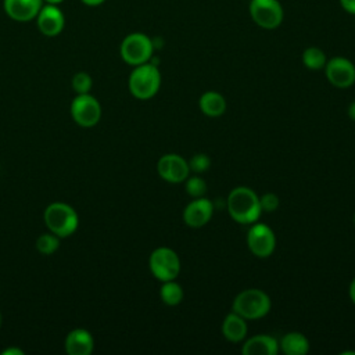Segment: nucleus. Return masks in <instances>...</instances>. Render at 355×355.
Instances as JSON below:
<instances>
[{
	"label": "nucleus",
	"mask_w": 355,
	"mask_h": 355,
	"mask_svg": "<svg viewBox=\"0 0 355 355\" xmlns=\"http://www.w3.org/2000/svg\"><path fill=\"white\" fill-rule=\"evenodd\" d=\"M243 355H277L279 341L269 334L250 337L241 348Z\"/></svg>",
	"instance_id": "2eb2a0df"
},
{
	"label": "nucleus",
	"mask_w": 355,
	"mask_h": 355,
	"mask_svg": "<svg viewBox=\"0 0 355 355\" xmlns=\"http://www.w3.org/2000/svg\"><path fill=\"white\" fill-rule=\"evenodd\" d=\"M251 19L262 29H276L284 19V10L279 0H250Z\"/></svg>",
	"instance_id": "0eeeda50"
},
{
	"label": "nucleus",
	"mask_w": 355,
	"mask_h": 355,
	"mask_svg": "<svg viewBox=\"0 0 355 355\" xmlns=\"http://www.w3.org/2000/svg\"><path fill=\"white\" fill-rule=\"evenodd\" d=\"M43 0H3V8L8 18L17 22H29L36 19Z\"/></svg>",
	"instance_id": "4468645a"
},
{
	"label": "nucleus",
	"mask_w": 355,
	"mask_h": 355,
	"mask_svg": "<svg viewBox=\"0 0 355 355\" xmlns=\"http://www.w3.org/2000/svg\"><path fill=\"white\" fill-rule=\"evenodd\" d=\"M259 204H261L262 212H275L279 208L280 201L275 193H265L259 198Z\"/></svg>",
	"instance_id": "a878e982"
},
{
	"label": "nucleus",
	"mask_w": 355,
	"mask_h": 355,
	"mask_svg": "<svg viewBox=\"0 0 355 355\" xmlns=\"http://www.w3.org/2000/svg\"><path fill=\"white\" fill-rule=\"evenodd\" d=\"M187 162H189L190 172H194V173H202V172L208 171L211 166V159L204 153L194 154Z\"/></svg>",
	"instance_id": "b1692460"
},
{
	"label": "nucleus",
	"mask_w": 355,
	"mask_h": 355,
	"mask_svg": "<svg viewBox=\"0 0 355 355\" xmlns=\"http://www.w3.org/2000/svg\"><path fill=\"white\" fill-rule=\"evenodd\" d=\"M128 86L130 93L139 100H148L157 94L161 86V73L151 61L136 65L129 75Z\"/></svg>",
	"instance_id": "f03ea898"
},
{
	"label": "nucleus",
	"mask_w": 355,
	"mask_h": 355,
	"mask_svg": "<svg viewBox=\"0 0 355 355\" xmlns=\"http://www.w3.org/2000/svg\"><path fill=\"white\" fill-rule=\"evenodd\" d=\"M157 172L165 182L182 183L189 178V162L179 154H165L157 162Z\"/></svg>",
	"instance_id": "9b49d317"
},
{
	"label": "nucleus",
	"mask_w": 355,
	"mask_h": 355,
	"mask_svg": "<svg viewBox=\"0 0 355 355\" xmlns=\"http://www.w3.org/2000/svg\"><path fill=\"white\" fill-rule=\"evenodd\" d=\"M340 4L348 14L355 15V0H340Z\"/></svg>",
	"instance_id": "bb28decb"
},
{
	"label": "nucleus",
	"mask_w": 355,
	"mask_h": 355,
	"mask_svg": "<svg viewBox=\"0 0 355 355\" xmlns=\"http://www.w3.org/2000/svg\"><path fill=\"white\" fill-rule=\"evenodd\" d=\"M36 24L39 31L49 37L57 36L65 26V17L61 8L55 4H43L37 17Z\"/></svg>",
	"instance_id": "f8f14e48"
},
{
	"label": "nucleus",
	"mask_w": 355,
	"mask_h": 355,
	"mask_svg": "<svg viewBox=\"0 0 355 355\" xmlns=\"http://www.w3.org/2000/svg\"><path fill=\"white\" fill-rule=\"evenodd\" d=\"M148 266L158 280H175L180 273V258L172 248L158 247L151 252Z\"/></svg>",
	"instance_id": "423d86ee"
},
{
	"label": "nucleus",
	"mask_w": 355,
	"mask_h": 355,
	"mask_svg": "<svg viewBox=\"0 0 355 355\" xmlns=\"http://www.w3.org/2000/svg\"><path fill=\"white\" fill-rule=\"evenodd\" d=\"M184 189L190 197L200 198L207 193V182L200 176H189L184 180Z\"/></svg>",
	"instance_id": "4be33fe9"
},
{
	"label": "nucleus",
	"mask_w": 355,
	"mask_h": 355,
	"mask_svg": "<svg viewBox=\"0 0 355 355\" xmlns=\"http://www.w3.org/2000/svg\"><path fill=\"white\" fill-rule=\"evenodd\" d=\"M212 214L214 204L208 198H193V201H190L183 209V222L194 229L202 227L211 220Z\"/></svg>",
	"instance_id": "ddd939ff"
},
{
	"label": "nucleus",
	"mask_w": 355,
	"mask_h": 355,
	"mask_svg": "<svg viewBox=\"0 0 355 355\" xmlns=\"http://www.w3.org/2000/svg\"><path fill=\"white\" fill-rule=\"evenodd\" d=\"M247 322L244 318L237 315L236 312H230L222 322V334L226 340L232 343H240L247 336Z\"/></svg>",
	"instance_id": "f3484780"
},
{
	"label": "nucleus",
	"mask_w": 355,
	"mask_h": 355,
	"mask_svg": "<svg viewBox=\"0 0 355 355\" xmlns=\"http://www.w3.org/2000/svg\"><path fill=\"white\" fill-rule=\"evenodd\" d=\"M80 1L89 7H97V6H101L105 0H80Z\"/></svg>",
	"instance_id": "cd10ccee"
},
{
	"label": "nucleus",
	"mask_w": 355,
	"mask_h": 355,
	"mask_svg": "<svg viewBox=\"0 0 355 355\" xmlns=\"http://www.w3.org/2000/svg\"><path fill=\"white\" fill-rule=\"evenodd\" d=\"M60 245L58 241V236H55L54 233H44L42 236H39V239L36 240V248L39 250V252L44 254V255H50L53 254Z\"/></svg>",
	"instance_id": "5701e85b"
},
{
	"label": "nucleus",
	"mask_w": 355,
	"mask_h": 355,
	"mask_svg": "<svg viewBox=\"0 0 355 355\" xmlns=\"http://www.w3.org/2000/svg\"><path fill=\"white\" fill-rule=\"evenodd\" d=\"M347 114H348V116L355 122V101H352V103L348 105Z\"/></svg>",
	"instance_id": "c85d7f7f"
},
{
	"label": "nucleus",
	"mask_w": 355,
	"mask_h": 355,
	"mask_svg": "<svg viewBox=\"0 0 355 355\" xmlns=\"http://www.w3.org/2000/svg\"><path fill=\"white\" fill-rule=\"evenodd\" d=\"M71 114L78 125L90 128L100 121L101 107L100 103L89 93L78 94L71 104Z\"/></svg>",
	"instance_id": "1a4fd4ad"
},
{
	"label": "nucleus",
	"mask_w": 355,
	"mask_h": 355,
	"mask_svg": "<svg viewBox=\"0 0 355 355\" xmlns=\"http://www.w3.org/2000/svg\"><path fill=\"white\" fill-rule=\"evenodd\" d=\"M226 207L232 219L241 225H251L257 222L262 214L259 197L252 189L245 186L234 187L229 193Z\"/></svg>",
	"instance_id": "f257e3e1"
},
{
	"label": "nucleus",
	"mask_w": 355,
	"mask_h": 355,
	"mask_svg": "<svg viewBox=\"0 0 355 355\" xmlns=\"http://www.w3.org/2000/svg\"><path fill=\"white\" fill-rule=\"evenodd\" d=\"M162 283L164 284L159 290L161 301L165 305H169V306L179 305L183 301V297H184L182 286L179 283H176L175 280H168V282H162Z\"/></svg>",
	"instance_id": "aec40b11"
},
{
	"label": "nucleus",
	"mask_w": 355,
	"mask_h": 355,
	"mask_svg": "<svg viewBox=\"0 0 355 355\" xmlns=\"http://www.w3.org/2000/svg\"><path fill=\"white\" fill-rule=\"evenodd\" d=\"M327 80L338 89H347L355 83V65L345 57H333L324 65Z\"/></svg>",
	"instance_id": "9d476101"
},
{
	"label": "nucleus",
	"mask_w": 355,
	"mask_h": 355,
	"mask_svg": "<svg viewBox=\"0 0 355 355\" xmlns=\"http://www.w3.org/2000/svg\"><path fill=\"white\" fill-rule=\"evenodd\" d=\"M301 60H302V64L311 69V71H319V69H323L326 62H327V57L324 54V51L316 46H311V47H306L304 51H302V55H301Z\"/></svg>",
	"instance_id": "412c9836"
},
{
	"label": "nucleus",
	"mask_w": 355,
	"mask_h": 355,
	"mask_svg": "<svg viewBox=\"0 0 355 355\" xmlns=\"http://www.w3.org/2000/svg\"><path fill=\"white\" fill-rule=\"evenodd\" d=\"M64 0H43V3L44 4H55V6H58V4H61Z\"/></svg>",
	"instance_id": "2f4dec72"
},
{
	"label": "nucleus",
	"mask_w": 355,
	"mask_h": 355,
	"mask_svg": "<svg viewBox=\"0 0 355 355\" xmlns=\"http://www.w3.org/2000/svg\"><path fill=\"white\" fill-rule=\"evenodd\" d=\"M44 222L51 233L58 237H67L76 230L79 219L68 204L53 202L44 211Z\"/></svg>",
	"instance_id": "39448f33"
},
{
	"label": "nucleus",
	"mask_w": 355,
	"mask_h": 355,
	"mask_svg": "<svg viewBox=\"0 0 355 355\" xmlns=\"http://www.w3.org/2000/svg\"><path fill=\"white\" fill-rule=\"evenodd\" d=\"M279 351L286 355H305L309 352V341L300 331H288L282 337Z\"/></svg>",
	"instance_id": "a211bd4d"
},
{
	"label": "nucleus",
	"mask_w": 355,
	"mask_h": 355,
	"mask_svg": "<svg viewBox=\"0 0 355 355\" xmlns=\"http://www.w3.org/2000/svg\"><path fill=\"white\" fill-rule=\"evenodd\" d=\"M270 306V298L265 291L259 288H245L234 297L232 311L245 320H255L266 316Z\"/></svg>",
	"instance_id": "7ed1b4c3"
},
{
	"label": "nucleus",
	"mask_w": 355,
	"mask_h": 355,
	"mask_svg": "<svg viewBox=\"0 0 355 355\" xmlns=\"http://www.w3.org/2000/svg\"><path fill=\"white\" fill-rule=\"evenodd\" d=\"M93 345V337L85 329H75L65 338V351L69 355H89Z\"/></svg>",
	"instance_id": "dca6fc26"
},
{
	"label": "nucleus",
	"mask_w": 355,
	"mask_h": 355,
	"mask_svg": "<svg viewBox=\"0 0 355 355\" xmlns=\"http://www.w3.org/2000/svg\"><path fill=\"white\" fill-rule=\"evenodd\" d=\"M0 327H1V313H0Z\"/></svg>",
	"instance_id": "473e14b6"
},
{
	"label": "nucleus",
	"mask_w": 355,
	"mask_h": 355,
	"mask_svg": "<svg viewBox=\"0 0 355 355\" xmlns=\"http://www.w3.org/2000/svg\"><path fill=\"white\" fill-rule=\"evenodd\" d=\"M72 87L78 94H86L92 89V78L86 72H78L72 78Z\"/></svg>",
	"instance_id": "393cba45"
},
{
	"label": "nucleus",
	"mask_w": 355,
	"mask_h": 355,
	"mask_svg": "<svg viewBox=\"0 0 355 355\" xmlns=\"http://www.w3.org/2000/svg\"><path fill=\"white\" fill-rule=\"evenodd\" d=\"M349 298L355 304V277L352 279V282L349 284Z\"/></svg>",
	"instance_id": "7c9ffc66"
},
{
	"label": "nucleus",
	"mask_w": 355,
	"mask_h": 355,
	"mask_svg": "<svg viewBox=\"0 0 355 355\" xmlns=\"http://www.w3.org/2000/svg\"><path fill=\"white\" fill-rule=\"evenodd\" d=\"M354 222H355V215H354Z\"/></svg>",
	"instance_id": "72a5a7b5"
},
{
	"label": "nucleus",
	"mask_w": 355,
	"mask_h": 355,
	"mask_svg": "<svg viewBox=\"0 0 355 355\" xmlns=\"http://www.w3.org/2000/svg\"><path fill=\"white\" fill-rule=\"evenodd\" d=\"M10 354H15V355H24V351H22V349H18V348H8V349L3 351V355H10Z\"/></svg>",
	"instance_id": "c756f323"
},
{
	"label": "nucleus",
	"mask_w": 355,
	"mask_h": 355,
	"mask_svg": "<svg viewBox=\"0 0 355 355\" xmlns=\"http://www.w3.org/2000/svg\"><path fill=\"white\" fill-rule=\"evenodd\" d=\"M200 110L204 115L216 118L225 114L226 111V100L225 97L218 92H205L201 94L198 101Z\"/></svg>",
	"instance_id": "6ab92c4d"
},
{
	"label": "nucleus",
	"mask_w": 355,
	"mask_h": 355,
	"mask_svg": "<svg viewBox=\"0 0 355 355\" xmlns=\"http://www.w3.org/2000/svg\"><path fill=\"white\" fill-rule=\"evenodd\" d=\"M248 250L258 258H268L276 248V236L265 223H251L247 232Z\"/></svg>",
	"instance_id": "6e6552de"
},
{
	"label": "nucleus",
	"mask_w": 355,
	"mask_h": 355,
	"mask_svg": "<svg viewBox=\"0 0 355 355\" xmlns=\"http://www.w3.org/2000/svg\"><path fill=\"white\" fill-rule=\"evenodd\" d=\"M155 47L153 39L141 32H133L123 37L119 53L122 60L129 65H140L153 58Z\"/></svg>",
	"instance_id": "20e7f679"
}]
</instances>
